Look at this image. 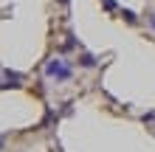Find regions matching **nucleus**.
<instances>
[{"label":"nucleus","mask_w":155,"mask_h":152,"mask_svg":"<svg viewBox=\"0 0 155 152\" xmlns=\"http://www.w3.org/2000/svg\"><path fill=\"white\" fill-rule=\"evenodd\" d=\"M48 73L57 76V79H68L71 76V68L62 65V59H54V62H48Z\"/></svg>","instance_id":"f257e3e1"}]
</instances>
